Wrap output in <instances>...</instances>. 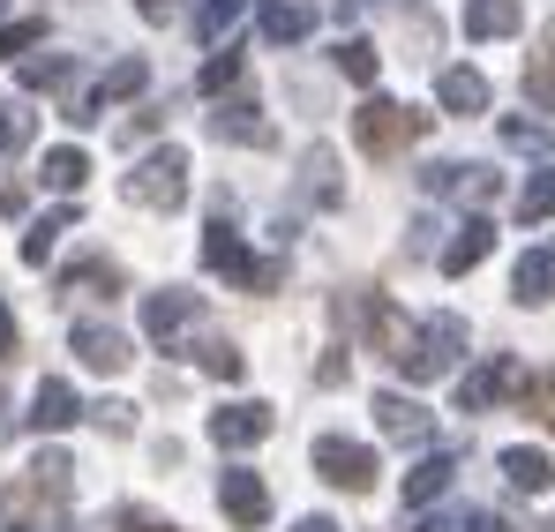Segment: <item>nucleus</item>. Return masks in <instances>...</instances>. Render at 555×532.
Listing matches in <instances>:
<instances>
[{
  "mask_svg": "<svg viewBox=\"0 0 555 532\" xmlns=\"http://www.w3.org/2000/svg\"><path fill=\"white\" fill-rule=\"evenodd\" d=\"M413 135H428V113H413V105H398V98H361V113H353V143H361L369 158L405 151Z\"/></svg>",
  "mask_w": 555,
  "mask_h": 532,
  "instance_id": "1",
  "label": "nucleus"
},
{
  "mask_svg": "<svg viewBox=\"0 0 555 532\" xmlns=\"http://www.w3.org/2000/svg\"><path fill=\"white\" fill-rule=\"evenodd\" d=\"M120 195H128V203H143V210H181V203H188V151L158 143L151 158H135V173H128Z\"/></svg>",
  "mask_w": 555,
  "mask_h": 532,
  "instance_id": "2",
  "label": "nucleus"
},
{
  "mask_svg": "<svg viewBox=\"0 0 555 532\" xmlns=\"http://www.w3.org/2000/svg\"><path fill=\"white\" fill-rule=\"evenodd\" d=\"M203 263L218 270V277H233L241 293H271L278 277H285V263H256L248 248H241V233L218 218V225H203Z\"/></svg>",
  "mask_w": 555,
  "mask_h": 532,
  "instance_id": "3",
  "label": "nucleus"
},
{
  "mask_svg": "<svg viewBox=\"0 0 555 532\" xmlns=\"http://www.w3.org/2000/svg\"><path fill=\"white\" fill-rule=\"evenodd\" d=\"M315 472L331 480V488H375V472H383V457L369 443H353V436H315Z\"/></svg>",
  "mask_w": 555,
  "mask_h": 532,
  "instance_id": "4",
  "label": "nucleus"
},
{
  "mask_svg": "<svg viewBox=\"0 0 555 532\" xmlns=\"http://www.w3.org/2000/svg\"><path fill=\"white\" fill-rule=\"evenodd\" d=\"M218 510H225V525L256 532L263 518H271V488H263L248 465H225V472H218Z\"/></svg>",
  "mask_w": 555,
  "mask_h": 532,
  "instance_id": "5",
  "label": "nucleus"
},
{
  "mask_svg": "<svg viewBox=\"0 0 555 532\" xmlns=\"http://www.w3.org/2000/svg\"><path fill=\"white\" fill-rule=\"evenodd\" d=\"M503 398H526V367L518 360H488V367H473L459 382V413H488Z\"/></svg>",
  "mask_w": 555,
  "mask_h": 532,
  "instance_id": "6",
  "label": "nucleus"
},
{
  "mask_svg": "<svg viewBox=\"0 0 555 532\" xmlns=\"http://www.w3.org/2000/svg\"><path fill=\"white\" fill-rule=\"evenodd\" d=\"M459 353H465V315H428V323H421V367H413V382L451 375Z\"/></svg>",
  "mask_w": 555,
  "mask_h": 532,
  "instance_id": "7",
  "label": "nucleus"
},
{
  "mask_svg": "<svg viewBox=\"0 0 555 532\" xmlns=\"http://www.w3.org/2000/svg\"><path fill=\"white\" fill-rule=\"evenodd\" d=\"M83 413H91V405L76 398V382H68V375H46V382H38V398H30V428H38V436H61V428H76Z\"/></svg>",
  "mask_w": 555,
  "mask_h": 532,
  "instance_id": "8",
  "label": "nucleus"
},
{
  "mask_svg": "<svg viewBox=\"0 0 555 532\" xmlns=\"http://www.w3.org/2000/svg\"><path fill=\"white\" fill-rule=\"evenodd\" d=\"M195 315H203L195 293H151V300H143V338H151V346H181V330Z\"/></svg>",
  "mask_w": 555,
  "mask_h": 532,
  "instance_id": "9",
  "label": "nucleus"
},
{
  "mask_svg": "<svg viewBox=\"0 0 555 532\" xmlns=\"http://www.w3.org/2000/svg\"><path fill=\"white\" fill-rule=\"evenodd\" d=\"M68 346H76V360H83L91 375H120V367H128V353H135L113 323H76V330H68Z\"/></svg>",
  "mask_w": 555,
  "mask_h": 532,
  "instance_id": "10",
  "label": "nucleus"
},
{
  "mask_svg": "<svg viewBox=\"0 0 555 532\" xmlns=\"http://www.w3.org/2000/svg\"><path fill=\"white\" fill-rule=\"evenodd\" d=\"M271 436V405H218L210 413V443L218 450H256Z\"/></svg>",
  "mask_w": 555,
  "mask_h": 532,
  "instance_id": "11",
  "label": "nucleus"
},
{
  "mask_svg": "<svg viewBox=\"0 0 555 532\" xmlns=\"http://www.w3.org/2000/svg\"><path fill=\"white\" fill-rule=\"evenodd\" d=\"M421 187H428V195H459V203H495V173H488V166H459V158H451V166H428Z\"/></svg>",
  "mask_w": 555,
  "mask_h": 532,
  "instance_id": "12",
  "label": "nucleus"
},
{
  "mask_svg": "<svg viewBox=\"0 0 555 532\" xmlns=\"http://www.w3.org/2000/svg\"><path fill=\"white\" fill-rule=\"evenodd\" d=\"M495 465H503V480H511L518 495H548V488H555V457H548V450H533V443H511Z\"/></svg>",
  "mask_w": 555,
  "mask_h": 532,
  "instance_id": "13",
  "label": "nucleus"
},
{
  "mask_svg": "<svg viewBox=\"0 0 555 532\" xmlns=\"http://www.w3.org/2000/svg\"><path fill=\"white\" fill-rule=\"evenodd\" d=\"M451 480H459V457H451V450H436V457H421V465L405 472V503H413V510H428V503H443V495H451Z\"/></svg>",
  "mask_w": 555,
  "mask_h": 532,
  "instance_id": "14",
  "label": "nucleus"
},
{
  "mask_svg": "<svg viewBox=\"0 0 555 532\" xmlns=\"http://www.w3.org/2000/svg\"><path fill=\"white\" fill-rule=\"evenodd\" d=\"M511 293H518L526 308H541V300H555V241H541V248H526V263L511 270Z\"/></svg>",
  "mask_w": 555,
  "mask_h": 532,
  "instance_id": "15",
  "label": "nucleus"
},
{
  "mask_svg": "<svg viewBox=\"0 0 555 532\" xmlns=\"http://www.w3.org/2000/svg\"><path fill=\"white\" fill-rule=\"evenodd\" d=\"M436 105H443V113H488V76H480V68H443V76H436Z\"/></svg>",
  "mask_w": 555,
  "mask_h": 532,
  "instance_id": "16",
  "label": "nucleus"
},
{
  "mask_svg": "<svg viewBox=\"0 0 555 532\" xmlns=\"http://www.w3.org/2000/svg\"><path fill=\"white\" fill-rule=\"evenodd\" d=\"M518 23H526L518 0H465V38H480V46H488V38H511Z\"/></svg>",
  "mask_w": 555,
  "mask_h": 532,
  "instance_id": "17",
  "label": "nucleus"
},
{
  "mask_svg": "<svg viewBox=\"0 0 555 532\" xmlns=\"http://www.w3.org/2000/svg\"><path fill=\"white\" fill-rule=\"evenodd\" d=\"M256 30H263V46H300L315 30V15L293 8V0H271V8H256Z\"/></svg>",
  "mask_w": 555,
  "mask_h": 532,
  "instance_id": "18",
  "label": "nucleus"
},
{
  "mask_svg": "<svg viewBox=\"0 0 555 532\" xmlns=\"http://www.w3.org/2000/svg\"><path fill=\"white\" fill-rule=\"evenodd\" d=\"M375 428H383L390 443H428V413H421L413 398H375Z\"/></svg>",
  "mask_w": 555,
  "mask_h": 532,
  "instance_id": "19",
  "label": "nucleus"
},
{
  "mask_svg": "<svg viewBox=\"0 0 555 532\" xmlns=\"http://www.w3.org/2000/svg\"><path fill=\"white\" fill-rule=\"evenodd\" d=\"M488 248H495V225H488V218H465V225H459V241L443 248V277H465V270L480 263Z\"/></svg>",
  "mask_w": 555,
  "mask_h": 532,
  "instance_id": "20",
  "label": "nucleus"
},
{
  "mask_svg": "<svg viewBox=\"0 0 555 532\" xmlns=\"http://www.w3.org/2000/svg\"><path fill=\"white\" fill-rule=\"evenodd\" d=\"M218 135H225V143H256V151H271V120L256 113V98H233V105L218 113Z\"/></svg>",
  "mask_w": 555,
  "mask_h": 532,
  "instance_id": "21",
  "label": "nucleus"
},
{
  "mask_svg": "<svg viewBox=\"0 0 555 532\" xmlns=\"http://www.w3.org/2000/svg\"><path fill=\"white\" fill-rule=\"evenodd\" d=\"M300 195H308V203H323V210H331V203L346 195V187H338V158H331L323 143H315V151L300 158Z\"/></svg>",
  "mask_w": 555,
  "mask_h": 532,
  "instance_id": "22",
  "label": "nucleus"
},
{
  "mask_svg": "<svg viewBox=\"0 0 555 532\" xmlns=\"http://www.w3.org/2000/svg\"><path fill=\"white\" fill-rule=\"evenodd\" d=\"M38 180H46V187H61V195H76V187L91 180V158H83L76 143H61V151H46V166H38Z\"/></svg>",
  "mask_w": 555,
  "mask_h": 532,
  "instance_id": "23",
  "label": "nucleus"
},
{
  "mask_svg": "<svg viewBox=\"0 0 555 532\" xmlns=\"http://www.w3.org/2000/svg\"><path fill=\"white\" fill-rule=\"evenodd\" d=\"M68 225H76V210H46V218H30V233H23V263H46V256L61 248Z\"/></svg>",
  "mask_w": 555,
  "mask_h": 532,
  "instance_id": "24",
  "label": "nucleus"
},
{
  "mask_svg": "<svg viewBox=\"0 0 555 532\" xmlns=\"http://www.w3.org/2000/svg\"><path fill=\"white\" fill-rule=\"evenodd\" d=\"M526 98H533L541 113H555V30L541 38V53L526 61Z\"/></svg>",
  "mask_w": 555,
  "mask_h": 532,
  "instance_id": "25",
  "label": "nucleus"
},
{
  "mask_svg": "<svg viewBox=\"0 0 555 532\" xmlns=\"http://www.w3.org/2000/svg\"><path fill=\"white\" fill-rule=\"evenodd\" d=\"M76 83V53H46V61H23V90H68Z\"/></svg>",
  "mask_w": 555,
  "mask_h": 532,
  "instance_id": "26",
  "label": "nucleus"
},
{
  "mask_svg": "<svg viewBox=\"0 0 555 532\" xmlns=\"http://www.w3.org/2000/svg\"><path fill=\"white\" fill-rule=\"evenodd\" d=\"M241 15H248V0H203V8H195V38H203V46H218Z\"/></svg>",
  "mask_w": 555,
  "mask_h": 532,
  "instance_id": "27",
  "label": "nucleus"
},
{
  "mask_svg": "<svg viewBox=\"0 0 555 532\" xmlns=\"http://www.w3.org/2000/svg\"><path fill=\"white\" fill-rule=\"evenodd\" d=\"M68 472H76V465H68L61 450H38V465H30V488H38L46 503H61V495H68Z\"/></svg>",
  "mask_w": 555,
  "mask_h": 532,
  "instance_id": "28",
  "label": "nucleus"
},
{
  "mask_svg": "<svg viewBox=\"0 0 555 532\" xmlns=\"http://www.w3.org/2000/svg\"><path fill=\"white\" fill-rule=\"evenodd\" d=\"M518 218H526V225L555 218V166H548V173H533V180H526V195H518Z\"/></svg>",
  "mask_w": 555,
  "mask_h": 532,
  "instance_id": "29",
  "label": "nucleus"
},
{
  "mask_svg": "<svg viewBox=\"0 0 555 532\" xmlns=\"http://www.w3.org/2000/svg\"><path fill=\"white\" fill-rule=\"evenodd\" d=\"M503 143H511V151H541V158H555V128H541V120H503Z\"/></svg>",
  "mask_w": 555,
  "mask_h": 532,
  "instance_id": "30",
  "label": "nucleus"
},
{
  "mask_svg": "<svg viewBox=\"0 0 555 532\" xmlns=\"http://www.w3.org/2000/svg\"><path fill=\"white\" fill-rule=\"evenodd\" d=\"M233 83H241V53H210V61H203V76H195L203 98H218V90H233Z\"/></svg>",
  "mask_w": 555,
  "mask_h": 532,
  "instance_id": "31",
  "label": "nucleus"
},
{
  "mask_svg": "<svg viewBox=\"0 0 555 532\" xmlns=\"http://www.w3.org/2000/svg\"><path fill=\"white\" fill-rule=\"evenodd\" d=\"M241 367H248V360H241V346H233V338H210V346H203V375L241 382Z\"/></svg>",
  "mask_w": 555,
  "mask_h": 532,
  "instance_id": "32",
  "label": "nucleus"
},
{
  "mask_svg": "<svg viewBox=\"0 0 555 532\" xmlns=\"http://www.w3.org/2000/svg\"><path fill=\"white\" fill-rule=\"evenodd\" d=\"M76 285L113 300V293H120V270H113V263H76V270H68V293H76Z\"/></svg>",
  "mask_w": 555,
  "mask_h": 532,
  "instance_id": "33",
  "label": "nucleus"
},
{
  "mask_svg": "<svg viewBox=\"0 0 555 532\" xmlns=\"http://www.w3.org/2000/svg\"><path fill=\"white\" fill-rule=\"evenodd\" d=\"M338 68H346L353 83H375V46L369 38H346V46H338Z\"/></svg>",
  "mask_w": 555,
  "mask_h": 532,
  "instance_id": "34",
  "label": "nucleus"
},
{
  "mask_svg": "<svg viewBox=\"0 0 555 532\" xmlns=\"http://www.w3.org/2000/svg\"><path fill=\"white\" fill-rule=\"evenodd\" d=\"M38 38H46V23H0V61H23Z\"/></svg>",
  "mask_w": 555,
  "mask_h": 532,
  "instance_id": "35",
  "label": "nucleus"
},
{
  "mask_svg": "<svg viewBox=\"0 0 555 532\" xmlns=\"http://www.w3.org/2000/svg\"><path fill=\"white\" fill-rule=\"evenodd\" d=\"M0 151H30V113L23 105H0Z\"/></svg>",
  "mask_w": 555,
  "mask_h": 532,
  "instance_id": "36",
  "label": "nucleus"
},
{
  "mask_svg": "<svg viewBox=\"0 0 555 532\" xmlns=\"http://www.w3.org/2000/svg\"><path fill=\"white\" fill-rule=\"evenodd\" d=\"M113 525H120V532H173L158 510H135V503H120V518H113Z\"/></svg>",
  "mask_w": 555,
  "mask_h": 532,
  "instance_id": "37",
  "label": "nucleus"
},
{
  "mask_svg": "<svg viewBox=\"0 0 555 532\" xmlns=\"http://www.w3.org/2000/svg\"><path fill=\"white\" fill-rule=\"evenodd\" d=\"M346 375H353L346 353H323V367H315V382H323V390H346Z\"/></svg>",
  "mask_w": 555,
  "mask_h": 532,
  "instance_id": "38",
  "label": "nucleus"
},
{
  "mask_svg": "<svg viewBox=\"0 0 555 532\" xmlns=\"http://www.w3.org/2000/svg\"><path fill=\"white\" fill-rule=\"evenodd\" d=\"M91 413H98L105 436H128V405H91Z\"/></svg>",
  "mask_w": 555,
  "mask_h": 532,
  "instance_id": "39",
  "label": "nucleus"
},
{
  "mask_svg": "<svg viewBox=\"0 0 555 532\" xmlns=\"http://www.w3.org/2000/svg\"><path fill=\"white\" fill-rule=\"evenodd\" d=\"M533 420H548V428H555V367H548V382L533 390Z\"/></svg>",
  "mask_w": 555,
  "mask_h": 532,
  "instance_id": "40",
  "label": "nucleus"
},
{
  "mask_svg": "<svg viewBox=\"0 0 555 532\" xmlns=\"http://www.w3.org/2000/svg\"><path fill=\"white\" fill-rule=\"evenodd\" d=\"M0 210H8V218H23V210H30V187H15V180H8V187H0Z\"/></svg>",
  "mask_w": 555,
  "mask_h": 532,
  "instance_id": "41",
  "label": "nucleus"
},
{
  "mask_svg": "<svg viewBox=\"0 0 555 532\" xmlns=\"http://www.w3.org/2000/svg\"><path fill=\"white\" fill-rule=\"evenodd\" d=\"M135 8H143L151 23H173V15H181V0H135Z\"/></svg>",
  "mask_w": 555,
  "mask_h": 532,
  "instance_id": "42",
  "label": "nucleus"
},
{
  "mask_svg": "<svg viewBox=\"0 0 555 532\" xmlns=\"http://www.w3.org/2000/svg\"><path fill=\"white\" fill-rule=\"evenodd\" d=\"M413 532H465V525H459V518H443V510H436V518H421Z\"/></svg>",
  "mask_w": 555,
  "mask_h": 532,
  "instance_id": "43",
  "label": "nucleus"
},
{
  "mask_svg": "<svg viewBox=\"0 0 555 532\" xmlns=\"http://www.w3.org/2000/svg\"><path fill=\"white\" fill-rule=\"evenodd\" d=\"M15 353V315H8V308H0V360Z\"/></svg>",
  "mask_w": 555,
  "mask_h": 532,
  "instance_id": "44",
  "label": "nucleus"
},
{
  "mask_svg": "<svg viewBox=\"0 0 555 532\" xmlns=\"http://www.w3.org/2000/svg\"><path fill=\"white\" fill-rule=\"evenodd\" d=\"M293 532H346V525H338V518H300Z\"/></svg>",
  "mask_w": 555,
  "mask_h": 532,
  "instance_id": "45",
  "label": "nucleus"
},
{
  "mask_svg": "<svg viewBox=\"0 0 555 532\" xmlns=\"http://www.w3.org/2000/svg\"><path fill=\"white\" fill-rule=\"evenodd\" d=\"M465 532H511L503 518H465Z\"/></svg>",
  "mask_w": 555,
  "mask_h": 532,
  "instance_id": "46",
  "label": "nucleus"
},
{
  "mask_svg": "<svg viewBox=\"0 0 555 532\" xmlns=\"http://www.w3.org/2000/svg\"><path fill=\"white\" fill-rule=\"evenodd\" d=\"M541 532H555V518H548V525H541Z\"/></svg>",
  "mask_w": 555,
  "mask_h": 532,
  "instance_id": "47",
  "label": "nucleus"
}]
</instances>
